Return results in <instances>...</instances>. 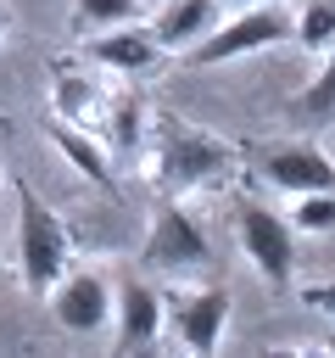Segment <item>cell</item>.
Wrapping results in <instances>:
<instances>
[{"label":"cell","mask_w":335,"mask_h":358,"mask_svg":"<svg viewBox=\"0 0 335 358\" xmlns=\"http://www.w3.org/2000/svg\"><path fill=\"white\" fill-rule=\"evenodd\" d=\"M240 168V151L195 123H179L168 117L162 134H156V151H151V185L162 196H184V190H201V185H218Z\"/></svg>","instance_id":"1"},{"label":"cell","mask_w":335,"mask_h":358,"mask_svg":"<svg viewBox=\"0 0 335 358\" xmlns=\"http://www.w3.org/2000/svg\"><path fill=\"white\" fill-rule=\"evenodd\" d=\"M17 213H22V224H17V268H22V285H28L34 296H45V291L67 274V229H61V218L34 196L28 179H17Z\"/></svg>","instance_id":"2"},{"label":"cell","mask_w":335,"mask_h":358,"mask_svg":"<svg viewBox=\"0 0 335 358\" xmlns=\"http://www.w3.org/2000/svg\"><path fill=\"white\" fill-rule=\"evenodd\" d=\"M290 22H296V17H290L279 0H268V6H246L234 22H223V28L201 34L195 45H184V67H218V62H234V56L268 50V45L290 39Z\"/></svg>","instance_id":"3"},{"label":"cell","mask_w":335,"mask_h":358,"mask_svg":"<svg viewBox=\"0 0 335 358\" xmlns=\"http://www.w3.org/2000/svg\"><path fill=\"white\" fill-rule=\"evenodd\" d=\"M234 229H240V246H246V257L257 263V274H262L268 285H290V263H296V229H290V218L246 201V207L234 213Z\"/></svg>","instance_id":"4"},{"label":"cell","mask_w":335,"mask_h":358,"mask_svg":"<svg viewBox=\"0 0 335 358\" xmlns=\"http://www.w3.org/2000/svg\"><path fill=\"white\" fill-rule=\"evenodd\" d=\"M207 263H212V246H207L201 224L179 201H168L151 218V235L140 246V268H207Z\"/></svg>","instance_id":"5"},{"label":"cell","mask_w":335,"mask_h":358,"mask_svg":"<svg viewBox=\"0 0 335 358\" xmlns=\"http://www.w3.org/2000/svg\"><path fill=\"white\" fill-rule=\"evenodd\" d=\"M50 291H56V319H61V330L89 336V330H100V324L112 319V285H106V274H95V268L61 274Z\"/></svg>","instance_id":"6"},{"label":"cell","mask_w":335,"mask_h":358,"mask_svg":"<svg viewBox=\"0 0 335 358\" xmlns=\"http://www.w3.org/2000/svg\"><path fill=\"white\" fill-rule=\"evenodd\" d=\"M112 319H117V352L151 347L156 330H162V296H156L145 280L123 274V280L112 285Z\"/></svg>","instance_id":"7"},{"label":"cell","mask_w":335,"mask_h":358,"mask_svg":"<svg viewBox=\"0 0 335 358\" xmlns=\"http://www.w3.org/2000/svg\"><path fill=\"white\" fill-rule=\"evenodd\" d=\"M262 179L274 190L307 196V190H335V162L318 145H268L262 151Z\"/></svg>","instance_id":"8"},{"label":"cell","mask_w":335,"mask_h":358,"mask_svg":"<svg viewBox=\"0 0 335 358\" xmlns=\"http://www.w3.org/2000/svg\"><path fill=\"white\" fill-rule=\"evenodd\" d=\"M168 319H173V336H179L190 352H212V347L223 341V324H229V291H223V285H207V291H195V296H179V302L168 308Z\"/></svg>","instance_id":"9"},{"label":"cell","mask_w":335,"mask_h":358,"mask_svg":"<svg viewBox=\"0 0 335 358\" xmlns=\"http://www.w3.org/2000/svg\"><path fill=\"white\" fill-rule=\"evenodd\" d=\"M89 45V56L100 62V67H112V73H145L151 62H156V34L134 17V22H117V28H106V34H95V39H84Z\"/></svg>","instance_id":"10"},{"label":"cell","mask_w":335,"mask_h":358,"mask_svg":"<svg viewBox=\"0 0 335 358\" xmlns=\"http://www.w3.org/2000/svg\"><path fill=\"white\" fill-rule=\"evenodd\" d=\"M212 28H218V0H168L156 11V22H151L162 50H184V45H195Z\"/></svg>","instance_id":"11"},{"label":"cell","mask_w":335,"mask_h":358,"mask_svg":"<svg viewBox=\"0 0 335 358\" xmlns=\"http://www.w3.org/2000/svg\"><path fill=\"white\" fill-rule=\"evenodd\" d=\"M50 140H56V151L78 168V173H89L100 190H117V179H112V157H106V145H95L78 123H67V117H56L50 123Z\"/></svg>","instance_id":"12"},{"label":"cell","mask_w":335,"mask_h":358,"mask_svg":"<svg viewBox=\"0 0 335 358\" xmlns=\"http://www.w3.org/2000/svg\"><path fill=\"white\" fill-rule=\"evenodd\" d=\"M56 117H67V123H100V90L84 78V73H56Z\"/></svg>","instance_id":"13"},{"label":"cell","mask_w":335,"mask_h":358,"mask_svg":"<svg viewBox=\"0 0 335 358\" xmlns=\"http://www.w3.org/2000/svg\"><path fill=\"white\" fill-rule=\"evenodd\" d=\"M112 151L117 157H134L140 151V140H145V106H140V95H123L117 106H112Z\"/></svg>","instance_id":"14"},{"label":"cell","mask_w":335,"mask_h":358,"mask_svg":"<svg viewBox=\"0 0 335 358\" xmlns=\"http://www.w3.org/2000/svg\"><path fill=\"white\" fill-rule=\"evenodd\" d=\"M290 229H302V235H335V190H307V196H296Z\"/></svg>","instance_id":"15"},{"label":"cell","mask_w":335,"mask_h":358,"mask_svg":"<svg viewBox=\"0 0 335 358\" xmlns=\"http://www.w3.org/2000/svg\"><path fill=\"white\" fill-rule=\"evenodd\" d=\"M290 34H296L307 50H329V45H335V0H313V6L290 22Z\"/></svg>","instance_id":"16"},{"label":"cell","mask_w":335,"mask_h":358,"mask_svg":"<svg viewBox=\"0 0 335 358\" xmlns=\"http://www.w3.org/2000/svg\"><path fill=\"white\" fill-rule=\"evenodd\" d=\"M73 11L84 28H117L140 17V0H73Z\"/></svg>","instance_id":"17"},{"label":"cell","mask_w":335,"mask_h":358,"mask_svg":"<svg viewBox=\"0 0 335 358\" xmlns=\"http://www.w3.org/2000/svg\"><path fill=\"white\" fill-rule=\"evenodd\" d=\"M302 112H313V117H329V112H335V45H329V56H324V73H318L313 90L302 95Z\"/></svg>","instance_id":"18"},{"label":"cell","mask_w":335,"mask_h":358,"mask_svg":"<svg viewBox=\"0 0 335 358\" xmlns=\"http://www.w3.org/2000/svg\"><path fill=\"white\" fill-rule=\"evenodd\" d=\"M302 302H307V308H318V313H335V280L307 285V291H302Z\"/></svg>","instance_id":"19"},{"label":"cell","mask_w":335,"mask_h":358,"mask_svg":"<svg viewBox=\"0 0 335 358\" xmlns=\"http://www.w3.org/2000/svg\"><path fill=\"white\" fill-rule=\"evenodd\" d=\"M234 6H268V0H234Z\"/></svg>","instance_id":"20"},{"label":"cell","mask_w":335,"mask_h":358,"mask_svg":"<svg viewBox=\"0 0 335 358\" xmlns=\"http://www.w3.org/2000/svg\"><path fill=\"white\" fill-rule=\"evenodd\" d=\"M0 28H6V11H0Z\"/></svg>","instance_id":"21"},{"label":"cell","mask_w":335,"mask_h":358,"mask_svg":"<svg viewBox=\"0 0 335 358\" xmlns=\"http://www.w3.org/2000/svg\"><path fill=\"white\" fill-rule=\"evenodd\" d=\"M0 129H6V112H0Z\"/></svg>","instance_id":"22"}]
</instances>
